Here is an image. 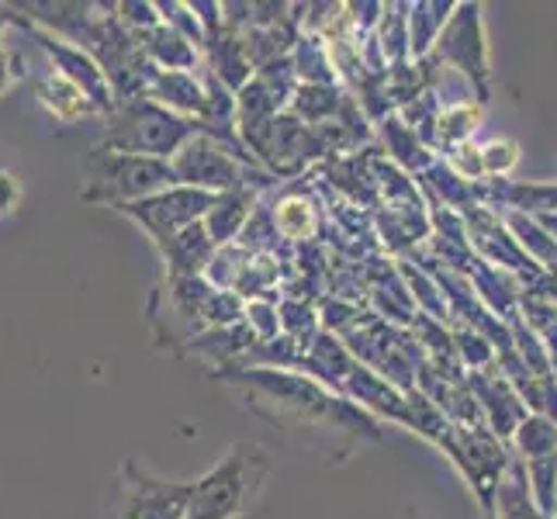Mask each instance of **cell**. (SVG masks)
I'll use <instances>...</instances> for the list:
<instances>
[{"label":"cell","instance_id":"cell-1","mask_svg":"<svg viewBox=\"0 0 557 519\" xmlns=\"http://www.w3.org/2000/svg\"><path fill=\"white\" fill-rule=\"evenodd\" d=\"M195 119L160 108L149 98H122L114 104L101 149L111 152H132V157H152V160H174V152L195 136Z\"/></svg>","mask_w":557,"mask_h":519},{"label":"cell","instance_id":"cell-2","mask_svg":"<svg viewBox=\"0 0 557 519\" xmlns=\"http://www.w3.org/2000/svg\"><path fill=\"white\" fill-rule=\"evenodd\" d=\"M87 187L81 190L84 201H111V208L132 205L160 195V190L177 187L170 160L152 157H132V152H111V149H90L84 163Z\"/></svg>","mask_w":557,"mask_h":519},{"label":"cell","instance_id":"cell-3","mask_svg":"<svg viewBox=\"0 0 557 519\" xmlns=\"http://www.w3.org/2000/svg\"><path fill=\"white\" fill-rule=\"evenodd\" d=\"M8 17H11L14 25H22L32 38H38V46H42L52 55L55 73H60L63 81H70L76 90H81L94 108L108 111V114L114 111V104H119V98H114V87L108 81L104 66L94 60L87 49L73 46L70 38H60V35L49 32V28H38L35 22H28V17H22V14H11V8H8Z\"/></svg>","mask_w":557,"mask_h":519},{"label":"cell","instance_id":"cell-4","mask_svg":"<svg viewBox=\"0 0 557 519\" xmlns=\"http://www.w3.org/2000/svg\"><path fill=\"white\" fill-rule=\"evenodd\" d=\"M170 170L181 187L208 190V195H228L243 187V160L225 143L195 132L170 160Z\"/></svg>","mask_w":557,"mask_h":519},{"label":"cell","instance_id":"cell-5","mask_svg":"<svg viewBox=\"0 0 557 519\" xmlns=\"http://www.w3.org/2000/svg\"><path fill=\"white\" fill-rule=\"evenodd\" d=\"M249 447H236L215 471H208L201 482H195L187 516L190 519H233L253 485V465L257 457H249Z\"/></svg>","mask_w":557,"mask_h":519},{"label":"cell","instance_id":"cell-6","mask_svg":"<svg viewBox=\"0 0 557 519\" xmlns=\"http://www.w3.org/2000/svg\"><path fill=\"white\" fill-rule=\"evenodd\" d=\"M215 198L219 195H208V190H195V187L177 184L170 190H160V195H152V198L119 205L114 211L136 219L157 243H166L174 233H181V228L201 222L208 215V208L215 205Z\"/></svg>","mask_w":557,"mask_h":519},{"label":"cell","instance_id":"cell-7","mask_svg":"<svg viewBox=\"0 0 557 519\" xmlns=\"http://www.w3.org/2000/svg\"><path fill=\"white\" fill-rule=\"evenodd\" d=\"M125 506L119 519H187L195 485H170L160 478H149L136 465H125Z\"/></svg>","mask_w":557,"mask_h":519},{"label":"cell","instance_id":"cell-8","mask_svg":"<svg viewBox=\"0 0 557 519\" xmlns=\"http://www.w3.org/2000/svg\"><path fill=\"white\" fill-rule=\"evenodd\" d=\"M249 205H253V195H249L246 187L228 190V195H219L215 205L208 208V215L201 219L208 239L215 243V246L233 239L239 233V225L246 222V215H249Z\"/></svg>","mask_w":557,"mask_h":519},{"label":"cell","instance_id":"cell-9","mask_svg":"<svg viewBox=\"0 0 557 519\" xmlns=\"http://www.w3.org/2000/svg\"><path fill=\"white\" fill-rule=\"evenodd\" d=\"M146 52H149V60L166 73H187V66H195L198 60L195 42H187V35L166 25L146 32Z\"/></svg>","mask_w":557,"mask_h":519},{"label":"cell","instance_id":"cell-10","mask_svg":"<svg viewBox=\"0 0 557 519\" xmlns=\"http://www.w3.org/2000/svg\"><path fill=\"white\" fill-rule=\"evenodd\" d=\"M38 101H42L60 122H76V119H84V114L98 111L70 81H63L60 73H49L46 81L38 84Z\"/></svg>","mask_w":557,"mask_h":519},{"label":"cell","instance_id":"cell-11","mask_svg":"<svg viewBox=\"0 0 557 519\" xmlns=\"http://www.w3.org/2000/svg\"><path fill=\"white\" fill-rule=\"evenodd\" d=\"M119 11H125L122 17L132 28H139V32L160 28V14H157V8H152V4H122Z\"/></svg>","mask_w":557,"mask_h":519},{"label":"cell","instance_id":"cell-12","mask_svg":"<svg viewBox=\"0 0 557 519\" xmlns=\"http://www.w3.org/2000/svg\"><path fill=\"white\" fill-rule=\"evenodd\" d=\"M17 76H22V60L8 46H0V94H8Z\"/></svg>","mask_w":557,"mask_h":519},{"label":"cell","instance_id":"cell-13","mask_svg":"<svg viewBox=\"0 0 557 519\" xmlns=\"http://www.w3.org/2000/svg\"><path fill=\"white\" fill-rule=\"evenodd\" d=\"M17 198H22V187H17V181L11 177V173L0 170V211H4V215L14 211Z\"/></svg>","mask_w":557,"mask_h":519},{"label":"cell","instance_id":"cell-14","mask_svg":"<svg viewBox=\"0 0 557 519\" xmlns=\"http://www.w3.org/2000/svg\"><path fill=\"white\" fill-rule=\"evenodd\" d=\"M8 22H11V17H8V8H0V35H4Z\"/></svg>","mask_w":557,"mask_h":519}]
</instances>
